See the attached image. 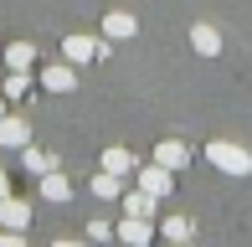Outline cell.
Listing matches in <instances>:
<instances>
[{
    "label": "cell",
    "instance_id": "8",
    "mask_svg": "<svg viewBox=\"0 0 252 247\" xmlns=\"http://www.w3.org/2000/svg\"><path fill=\"white\" fill-rule=\"evenodd\" d=\"M103 170H113V175H134V170H139V160H134V150L113 144V150H103Z\"/></svg>",
    "mask_w": 252,
    "mask_h": 247
},
{
    "label": "cell",
    "instance_id": "12",
    "mask_svg": "<svg viewBox=\"0 0 252 247\" xmlns=\"http://www.w3.org/2000/svg\"><path fill=\"white\" fill-rule=\"evenodd\" d=\"M41 196H47V201H57V206H62V201L72 196V181H67L62 170H41Z\"/></svg>",
    "mask_w": 252,
    "mask_h": 247
},
{
    "label": "cell",
    "instance_id": "10",
    "mask_svg": "<svg viewBox=\"0 0 252 247\" xmlns=\"http://www.w3.org/2000/svg\"><path fill=\"white\" fill-rule=\"evenodd\" d=\"M155 160L170 165V170H180V165H190V150H186L180 139H159V144H155Z\"/></svg>",
    "mask_w": 252,
    "mask_h": 247
},
{
    "label": "cell",
    "instance_id": "5",
    "mask_svg": "<svg viewBox=\"0 0 252 247\" xmlns=\"http://www.w3.org/2000/svg\"><path fill=\"white\" fill-rule=\"evenodd\" d=\"M0 227L26 232V227H31V201H21V196H0Z\"/></svg>",
    "mask_w": 252,
    "mask_h": 247
},
{
    "label": "cell",
    "instance_id": "4",
    "mask_svg": "<svg viewBox=\"0 0 252 247\" xmlns=\"http://www.w3.org/2000/svg\"><path fill=\"white\" fill-rule=\"evenodd\" d=\"M113 237L129 242V247H144V242L155 237V227H150V216H129V211H124V221L113 227Z\"/></svg>",
    "mask_w": 252,
    "mask_h": 247
},
{
    "label": "cell",
    "instance_id": "2",
    "mask_svg": "<svg viewBox=\"0 0 252 247\" xmlns=\"http://www.w3.org/2000/svg\"><path fill=\"white\" fill-rule=\"evenodd\" d=\"M134 175H139V190H150L155 201H165L170 190H175V170H170V165H159V160H155V165H139Z\"/></svg>",
    "mask_w": 252,
    "mask_h": 247
},
{
    "label": "cell",
    "instance_id": "3",
    "mask_svg": "<svg viewBox=\"0 0 252 247\" xmlns=\"http://www.w3.org/2000/svg\"><path fill=\"white\" fill-rule=\"evenodd\" d=\"M31 144V124L16 114H0V150H26Z\"/></svg>",
    "mask_w": 252,
    "mask_h": 247
},
{
    "label": "cell",
    "instance_id": "15",
    "mask_svg": "<svg viewBox=\"0 0 252 247\" xmlns=\"http://www.w3.org/2000/svg\"><path fill=\"white\" fill-rule=\"evenodd\" d=\"M31 62H36V47H31V41H10V47H5V67L31 72Z\"/></svg>",
    "mask_w": 252,
    "mask_h": 247
},
{
    "label": "cell",
    "instance_id": "1",
    "mask_svg": "<svg viewBox=\"0 0 252 247\" xmlns=\"http://www.w3.org/2000/svg\"><path fill=\"white\" fill-rule=\"evenodd\" d=\"M206 165H216L221 175H252V154L232 139H211L206 144Z\"/></svg>",
    "mask_w": 252,
    "mask_h": 247
},
{
    "label": "cell",
    "instance_id": "13",
    "mask_svg": "<svg viewBox=\"0 0 252 247\" xmlns=\"http://www.w3.org/2000/svg\"><path fill=\"white\" fill-rule=\"evenodd\" d=\"M88 190H93V196H103V201H119V196H124V175H113V170H98L93 181H88Z\"/></svg>",
    "mask_w": 252,
    "mask_h": 247
},
{
    "label": "cell",
    "instance_id": "7",
    "mask_svg": "<svg viewBox=\"0 0 252 247\" xmlns=\"http://www.w3.org/2000/svg\"><path fill=\"white\" fill-rule=\"evenodd\" d=\"M190 47H196L201 57H216V52H221V31L206 26V21H196V26H190Z\"/></svg>",
    "mask_w": 252,
    "mask_h": 247
},
{
    "label": "cell",
    "instance_id": "20",
    "mask_svg": "<svg viewBox=\"0 0 252 247\" xmlns=\"http://www.w3.org/2000/svg\"><path fill=\"white\" fill-rule=\"evenodd\" d=\"M0 196H10V175L5 170H0Z\"/></svg>",
    "mask_w": 252,
    "mask_h": 247
},
{
    "label": "cell",
    "instance_id": "11",
    "mask_svg": "<svg viewBox=\"0 0 252 247\" xmlns=\"http://www.w3.org/2000/svg\"><path fill=\"white\" fill-rule=\"evenodd\" d=\"M62 57L72 62V67H77V62H93V57H98V41H93V36H67V41H62Z\"/></svg>",
    "mask_w": 252,
    "mask_h": 247
},
{
    "label": "cell",
    "instance_id": "19",
    "mask_svg": "<svg viewBox=\"0 0 252 247\" xmlns=\"http://www.w3.org/2000/svg\"><path fill=\"white\" fill-rule=\"evenodd\" d=\"M88 237H93V242H108L113 227H108V221H93V227H88Z\"/></svg>",
    "mask_w": 252,
    "mask_h": 247
},
{
    "label": "cell",
    "instance_id": "18",
    "mask_svg": "<svg viewBox=\"0 0 252 247\" xmlns=\"http://www.w3.org/2000/svg\"><path fill=\"white\" fill-rule=\"evenodd\" d=\"M26 93H31V77L10 67V77H5V98H26Z\"/></svg>",
    "mask_w": 252,
    "mask_h": 247
},
{
    "label": "cell",
    "instance_id": "16",
    "mask_svg": "<svg viewBox=\"0 0 252 247\" xmlns=\"http://www.w3.org/2000/svg\"><path fill=\"white\" fill-rule=\"evenodd\" d=\"M21 160H26V170H36V175H41V170H57V165H62V160H57L52 150L41 154V150H31V144H26V150H21Z\"/></svg>",
    "mask_w": 252,
    "mask_h": 247
},
{
    "label": "cell",
    "instance_id": "14",
    "mask_svg": "<svg viewBox=\"0 0 252 247\" xmlns=\"http://www.w3.org/2000/svg\"><path fill=\"white\" fill-rule=\"evenodd\" d=\"M119 201H124V211H129V216H155V206H159L150 190H124Z\"/></svg>",
    "mask_w": 252,
    "mask_h": 247
},
{
    "label": "cell",
    "instance_id": "6",
    "mask_svg": "<svg viewBox=\"0 0 252 247\" xmlns=\"http://www.w3.org/2000/svg\"><path fill=\"white\" fill-rule=\"evenodd\" d=\"M103 36H108V41H134V36H139V21H134L129 10H108V21H103Z\"/></svg>",
    "mask_w": 252,
    "mask_h": 247
},
{
    "label": "cell",
    "instance_id": "21",
    "mask_svg": "<svg viewBox=\"0 0 252 247\" xmlns=\"http://www.w3.org/2000/svg\"><path fill=\"white\" fill-rule=\"evenodd\" d=\"M0 114H5V93H0Z\"/></svg>",
    "mask_w": 252,
    "mask_h": 247
},
{
    "label": "cell",
    "instance_id": "9",
    "mask_svg": "<svg viewBox=\"0 0 252 247\" xmlns=\"http://www.w3.org/2000/svg\"><path fill=\"white\" fill-rule=\"evenodd\" d=\"M41 83H47V93H72L77 88V77H72V62H57L41 72Z\"/></svg>",
    "mask_w": 252,
    "mask_h": 247
},
{
    "label": "cell",
    "instance_id": "17",
    "mask_svg": "<svg viewBox=\"0 0 252 247\" xmlns=\"http://www.w3.org/2000/svg\"><path fill=\"white\" fill-rule=\"evenodd\" d=\"M159 232H165L170 242H190V237H196V227H190L186 216H170V221H165V227H159Z\"/></svg>",
    "mask_w": 252,
    "mask_h": 247
}]
</instances>
